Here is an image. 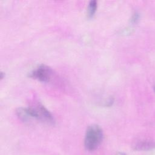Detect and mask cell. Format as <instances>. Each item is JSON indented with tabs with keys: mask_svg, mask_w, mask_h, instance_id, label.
<instances>
[{
	"mask_svg": "<svg viewBox=\"0 0 155 155\" xmlns=\"http://www.w3.org/2000/svg\"><path fill=\"white\" fill-rule=\"evenodd\" d=\"M52 74V70L49 67L42 64L31 71L29 77L41 82H48L50 80Z\"/></svg>",
	"mask_w": 155,
	"mask_h": 155,
	"instance_id": "cell-2",
	"label": "cell"
},
{
	"mask_svg": "<svg viewBox=\"0 0 155 155\" xmlns=\"http://www.w3.org/2000/svg\"><path fill=\"white\" fill-rule=\"evenodd\" d=\"M0 76H1V79H2L3 78H4V75H3V73L2 72H1V73H0Z\"/></svg>",
	"mask_w": 155,
	"mask_h": 155,
	"instance_id": "cell-7",
	"label": "cell"
},
{
	"mask_svg": "<svg viewBox=\"0 0 155 155\" xmlns=\"http://www.w3.org/2000/svg\"><path fill=\"white\" fill-rule=\"evenodd\" d=\"M104 133L102 129L97 125H90L85 132L84 147L89 151L96 150L102 142Z\"/></svg>",
	"mask_w": 155,
	"mask_h": 155,
	"instance_id": "cell-1",
	"label": "cell"
},
{
	"mask_svg": "<svg viewBox=\"0 0 155 155\" xmlns=\"http://www.w3.org/2000/svg\"><path fill=\"white\" fill-rule=\"evenodd\" d=\"M34 109L38 116V119L46 122L49 124H53L54 122V118L49 111L44 107V106L39 103L37 102L34 105V107H31Z\"/></svg>",
	"mask_w": 155,
	"mask_h": 155,
	"instance_id": "cell-3",
	"label": "cell"
},
{
	"mask_svg": "<svg viewBox=\"0 0 155 155\" xmlns=\"http://www.w3.org/2000/svg\"><path fill=\"white\" fill-rule=\"evenodd\" d=\"M139 18H140V15L138 12H136L133 13V15H132V17H131V21L132 23H136L139 19Z\"/></svg>",
	"mask_w": 155,
	"mask_h": 155,
	"instance_id": "cell-6",
	"label": "cell"
},
{
	"mask_svg": "<svg viewBox=\"0 0 155 155\" xmlns=\"http://www.w3.org/2000/svg\"><path fill=\"white\" fill-rule=\"evenodd\" d=\"M155 148V142L150 140H141L135 143L133 148L136 151H147Z\"/></svg>",
	"mask_w": 155,
	"mask_h": 155,
	"instance_id": "cell-4",
	"label": "cell"
},
{
	"mask_svg": "<svg viewBox=\"0 0 155 155\" xmlns=\"http://www.w3.org/2000/svg\"><path fill=\"white\" fill-rule=\"evenodd\" d=\"M117 155H126V154L125 153H120Z\"/></svg>",
	"mask_w": 155,
	"mask_h": 155,
	"instance_id": "cell-8",
	"label": "cell"
},
{
	"mask_svg": "<svg viewBox=\"0 0 155 155\" xmlns=\"http://www.w3.org/2000/svg\"><path fill=\"white\" fill-rule=\"evenodd\" d=\"M97 6V2L96 0L90 1L87 8V16L88 18H91L96 12Z\"/></svg>",
	"mask_w": 155,
	"mask_h": 155,
	"instance_id": "cell-5",
	"label": "cell"
},
{
	"mask_svg": "<svg viewBox=\"0 0 155 155\" xmlns=\"http://www.w3.org/2000/svg\"><path fill=\"white\" fill-rule=\"evenodd\" d=\"M154 92H155V86H154Z\"/></svg>",
	"mask_w": 155,
	"mask_h": 155,
	"instance_id": "cell-9",
	"label": "cell"
}]
</instances>
